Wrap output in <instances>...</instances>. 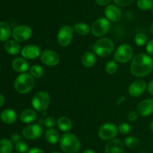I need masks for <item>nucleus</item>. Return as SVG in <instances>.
I'll use <instances>...</instances> for the list:
<instances>
[{"instance_id":"f257e3e1","label":"nucleus","mask_w":153,"mask_h":153,"mask_svg":"<svg viewBox=\"0 0 153 153\" xmlns=\"http://www.w3.org/2000/svg\"><path fill=\"white\" fill-rule=\"evenodd\" d=\"M153 60L150 56L139 53L133 58L130 70L131 74L137 77H143L149 75L152 71Z\"/></svg>"},{"instance_id":"f03ea898","label":"nucleus","mask_w":153,"mask_h":153,"mask_svg":"<svg viewBox=\"0 0 153 153\" xmlns=\"http://www.w3.org/2000/svg\"><path fill=\"white\" fill-rule=\"evenodd\" d=\"M60 146L65 153H77L80 149L81 142L76 135L66 132L61 136Z\"/></svg>"},{"instance_id":"7ed1b4c3","label":"nucleus","mask_w":153,"mask_h":153,"mask_svg":"<svg viewBox=\"0 0 153 153\" xmlns=\"http://www.w3.org/2000/svg\"><path fill=\"white\" fill-rule=\"evenodd\" d=\"M35 85L34 78L30 74L22 73L15 79L14 88L19 94H25L32 90Z\"/></svg>"},{"instance_id":"20e7f679","label":"nucleus","mask_w":153,"mask_h":153,"mask_svg":"<svg viewBox=\"0 0 153 153\" xmlns=\"http://www.w3.org/2000/svg\"><path fill=\"white\" fill-rule=\"evenodd\" d=\"M114 48V42L108 38H102L94 43V52L100 57H107L112 53Z\"/></svg>"},{"instance_id":"39448f33","label":"nucleus","mask_w":153,"mask_h":153,"mask_svg":"<svg viewBox=\"0 0 153 153\" xmlns=\"http://www.w3.org/2000/svg\"><path fill=\"white\" fill-rule=\"evenodd\" d=\"M50 104V96L46 92L40 91L36 93L31 99V105L35 110L43 112L48 108Z\"/></svg>"},{"instance_id":"423d86ee","label":"nucleus","mask_w":153,"mask_h":153,"mask_svg":"<svg viewBox=\"0 0 153 153\" xmlns=\"http://www.w3.org/2000/svg\"><path fill=\"white\" fill-rule=\"evenodd\" d=\"M111 28V22L106 17L96 20L91 26V32L96 37H102L107 34Z\"/></svg>"},{"instance_id":"0eeeda50","label":"nucleus","mask_w":153,"mask_h":153,"mask_svg":"<svg viewBox=\"0 0 153 153\" xmlns=\"http://www.w3.org/2000/svg\"><path fill=\"white\" fill-rule=\"evenodd\" d=\"M133 49L128 44H123L117 48L114 58L120 63H127L132 58Z\"/></svg>"},{"instance_id":"6e6552de","label":"nucleus","mask_w":153,"mask_h":153,"mask_svg":"<svg viewBox=\"0 0 153 153\" xmlns=\"http://www.w3.org/2000/svg\"><path fill=\"white\" fill-rule=\"evenodd\" d=\"M74 28L69 25H64L60 28L57 34V40L61 46H67L71 44L73 38Z\"/></svg>"},{"instance_id":"1a4fd4ad","label":"nucleus","mask_w":153,"mask_h":153,"mask_svg":"<svg viewBox=\"0 0 153 153\" xmlns=\"http://www.w3.org/2000/svg\"><path fill=\"white\" fill-rule=\"evenodd\" d=\"M118 134V128L113 123L107 122L102 124L99 128V136L103 140H111L114 139Z\"/></svg>"},{"instance_id":"9d476101","label":"nucleus","mask_w":153,"mask_h":153,"mask_svg":"<svg viewBox=\"0 0 153 153\" xmlns=\"http://www.w3.org/2000/svg\"><path fill=\"white\" fill-rule=\"evenodd\" d=\"M32 30L28 26L20 25L15 27L12 32V37L17 42H23L31 38Z\"/></svg>"},{"instance_id":"9b49d317","label":"nucleus","mask_w":153,"mask_h":153,"mask_svg":"<svg viewBox=\"0 0 153 153\" xmlns=\"http://www.w3.org/2000/svg\"><path fill=\"white\" fill-rule=\"evenodd\" d=\"M40 59L42 62L47 66H56L60 62V56L56 52L51 50L43 51L40 56Z\"/></svg>"},{"instance_id":"f8f14e48","label":"nucleus","mask_w":153,"mask_h":153,"mask_svg":"<svg viewBox=\"0 0 153 153\" xmlns=\"http://www.w3.org/2000/svg\"><path fill=\"white\" fill-rule=\"evenodd\" d=\"M43 134V129L39 124H32L27 125L22 130V136L27 140H34L39 139L42 136Z\"/></svg>"},{"instance_id":"ddd939ff","label":"nucleus","mask_w":153,"mask_h":153,"mask_svg":"<svg viewBox=\"0 0 153 153\" xmlns=\"http://www.w3.org/2000/svg\"><path fill=\"white\" fill-rule=\"evenodd\" d=\"M105 16L111 22H118L121 20L123 16L122 10L119 6L116 4H110L107 5L104 10Z\"/></svg>"},{"instance_id":"4468645a","label":"nucleus","mask_w":153,"mask_h":153,"mask_svg":"<svg viewBox=\"0 0 153 153\" xmlns=\"http://www.w3.org/2000/svg\"><path fill=\"white\" fill-rule=\"evenodd\" d=\"M147 88L146 82L143 80H137L131 82L128 88V92L132 97H139Z\"/></svg>"},{"instance_id":"2eb2a0df","label":"nucleus","mask_w":153,"mask_h":153,"mask_svg":"<svg viewBox=\"0 0 153 153\" xmlns=\"http://www.w3.org/2000/svg\"><path fill=\"white\" fill-rule=\"evenodd\" d=\"M137 112L141 116H149L153 113V99L146 98L140 101L137 107Z\"/></svg>"},{"instance_id":"dca6fc26","label":"nucleus","mask_w":153,"mask_h":153,"mask_svg":"<svg viewBox=\"0 0 153 153\" xmlns=\"http://www.w3.org/2000/svg\"><path fill=\"white\" fill-rule=\"evenodd\" d=\"M124 143L119 139L109 140L105 147V153H123Z\"/></svg>"},{"instance_id":"f3484780","label":"nucleus","mask_w":153,"mask_h":153,"mask_svg":"<svg viewBox=\"0 0 153 153\" xmlns=\"http://www.w3.org/2000/svg\"><path fill=\"white\" fill-rule=\"evenodd\" d=\"M21 54L24 58L34 59L40 56L41 54V50L40 46L37 45H26L21 50Z\"/></svg>"},{"instance_id":"a211bd4d","label":"nucleus","mask_w":153,"mask_h":153,"mask_svg":"<svg viewBox=\"0 0 153 153\" xmlns=\"http://www.w3.org/2000/svg\"><path fill=\"white\" fill-rule=\"evenodd\" d=\"M12 68L16 72L19 73H25L29 68L28 62L23 58L18 57L14 58L11 63Z\"/></svg>"},{"instance_id":"6ab92c4d","label":"nucleus","mask_w":153,"mask_h":153,"mask_svg":"<svg viewBox=\"0 0 153 153\" xmlns=\"http://www.w3.org/2000/svg\"><path fill=\"white\" fill-rule=\"evenodd\" d=\"M0 118L1 120L4 123L7 124H13L15 122L16 120L17 116H16V112L12 109H6L1 112V115H0Z\"/></svg>"},{"instance_id":"aec40b11","label":"nucleus","mask_w":153,"mask_h":153,"mask_svg":"<svg viewBox=\"0 0 153 153\" xmlns=\"http://www.w3.org/2000/svg\"><path fill=\"white\" fill-rule=\"evenodd\" d=\"M4 50L7 53L10 55H17L20 52L21 47L16 40H7L4 44Z\"/></svg>"},{"instance_id":"412c9836","label":"nucleus","mask_w":153,"mask_h":153,"mask_svg":"<svg viewBox=\"0 0 153 153\" xmlns=\"http://www.w3.org/2000/svg\"><path fill=\"white\" fill-rule=\"evenodd\" d=\"M37 112L31 109H26L22 111L20 114V120L23 123L29 124L33 122L37 118Z\"/></svg>"},{"instance_id":"4be33fe9","label":"nucleus","mask_w":153,"mask_h":153,"mask_svg":"<svg viewBox=\"0 0 153 153\" xmlns=\"http://www.w3.org/2000/svg\"><path fill=\"white\" fill-rule=\"evenodd\" d=\"M97 62V57L94 52L88 51L85 52L82 57V63L85 67L91 68Z\"/></svg>"},{"instance_id":"5701e85b","label":"nucleus","mask_w":153,"mask_h":153,"mask_svg":"<svg viewBox=\"0 0 153 153\" xmlns=\"http://www.w3.org/2000/svg\"><path fill=\"white\" fill-rule=\"evenodd\" d=\"M57 125L61 131L69 132L72 129L73 123L68 117L61 116L57 121Z\"/></svg>"},{"instance_id":"b1692460","label":"nucleus","mask_w":153,"mask_h":153,"mask_svg":"<svg viewBox=\"0 0 153 153\" xmlns=\"http://www.w3.org/2000/svg\"><path fill=\"white\" fill-rule=\"evenodd\" d=\"M45 137H46L47 142H49L51 144H56L61 139L59 132L53 128L48 129L46 130V133H45Z\"/></svg>"},{"instance_id":"393cba45","label":"nucleus","mask_w":153,"mask_h":153,"mask_svg":"<svg viewBox=\"0 0 153 153\" xmlns=\"http://www.w3.org/2000/svg\"><path fill=\"white\" fill-rule=\"evenodd\" d=\"M11 34L10 26L7 22L0 21V40L6 41L8 40Z\"/></svg>"},{"instance_id":"a878e982","label":"nucleus","mask_w":153,"mask_h":153,"mask_svg":"<svg viewBox=\"0 0 153 153\" xmlns=\"http://www.w3.org/2000/svg\"><path fill=\"white\" fill-rule=\"evenodd\" d=\"M73 28H74V31H76V32H77L80 35L83 36L87 35L91 32V28H90L89 26L85 22H79L75 24Z\"/></svg>"},{"instance_id":"bb28decb","label":"nucleus","mask_w":153,"mask_h":153,"mask_svg":"<svg viewBox=\"0 0 153 153\" xmlns=\"http://www.w3.org/2000/svg\"><path fill=\"white\" fill-rule=\"evenodd\" d=\"M13 142L8 139L0 140V153H11Z\"/></svg>"},{"instance_id":"cd10ccee","label":"nucleus","mask_w":153,"mask_h":153,"mask_svg":"<svg viewBox=\"0 0 153 153\" xmlns=\"http://www.w3.org/2000/svg\"><path fill=\"white\" fill-rule=\"evenodd\" d=\"M30 74L33 76L34 78H40L43 76V74H44V70L41 66L38 65V64H34V65L31 66L29 69Z\"/></svg>"},{"instance_id":"c85d7f7f","label":"nucleus","mask_w":153,"mask_h":153,"mask_svg":"<svg viewBox=\"0 0 153 153\" xmlns=\"http://www.w3.org/2000/svg\"><path fill=\"white\" fill-rule=\"evenodd\" d=\"M125 145L128 148H135L140 145V140L134 136H129L125 139Z\"/></svg>"},{"instance_id":"c756f323","label":"nucleus","mask_w":153,"mask_h":153,"mask_svg":"<svg viewBox=\"0 0 153 153\" xmlns=\"http://www.w3.org/2000/svg\"><path fill=\"white\" fill-rule=\"evenodd\" d=\"M137 5L142 10H150L153 7V0H137Z\"/></svg>"},{"instance_id":"7c9ffc66","label":"nucleus","mask_w":153,"mask_h":153,"mask_svg":"<svg viewBox=\"0 0 153 153\" xmlns=\"http://www.w3.org/2000/svg\"><path fill=\"white\" fill-rule=\"evenodd\" d=\"M105 69V71L107 72L108 74H114L116 73L118 70L117 63L116 61H113V60L109 61L108 62L106 63Z\"/></svg>"},{"instance_id":"2f4dec72","label":"nucleus","mask_w":153,"mask_h":153,"mask_svg":"<svg viewBox=\"0 0 153 153\" xmlns=\"http://www.w3.org/2000/svg\"><path fill=\"white\" fill-rule=\"evenodd\" d=\"M15 149L18 153H25L28 151V146L24 141H19L15 144Z\"/></svg>"},{"instance_id":"473e14b6","label":"nucleus","mask_w":153,"mask_h":153,"mask_svg":"<svg viewBox=\"0 0 153 153\" xmlns=\"http://www.w3.org/2000/svg\"><path fill=\"white\" fill-rule=\"evenodd\" d=\"M134 42L138 46H143L147 42V37L143 33H137L134 36Z\"/></svg>"},{"instance_id":"72a5a7b5","label":"nucleus","mask_w":153,"mask_h":153,"mask_svg":"<svg viewBox=\"0 0 153 153\" xmlns=\"http://www.w3.org/2000/svg\"><path fill=\"white\" fill-rule=\"evenodd\" d=\"M131 130V127L128 123H121L118 127V131L122 134H128Z\"/></svg>"},{"instance_id":"f704fd0d","label":"nucleus","mask_w":153,"mask_h":153,"mask_svg":"<svg viewBox=\"0 0 153 153\" xmlns=\"http://www.w3.org/2000/svg\"><path fill=\"white\" fill-rule=\"evenodd\" d=\"M134 0H114L115 4L119 7H127L130 5Z\"/></svg>"},{"instance_id":"c9c22d12","label":"nucleus","mask_w":153,"mask_h":153,"mask_svg":"<svg viewBox=\"0 0 153 153\" xmlns=\"http://www.w3.org/2000/svg\"><path fill=\"white\" fill-rule=\"evenodd\" d=\"M55 123H56V122H55V119L54 117L48 116L45 118L44 124L45 125H46V127L52 128H53L54 126H55Z\"/></svg>"},{"instance_id":"e433bc0d","label":"nucleus","mask_w":153,"mask_h":153,"mask_svg":"<svg viewBox=\"0 0 153 153\" xmlns=\"http://www.w3.org/2000/svg\"><path fill=\"white\" fill-rule=\"evenodd\" d=\"M138 115L137 111H131L128 114V119L130 122H134L138 118Z\"/></svg>"},{"instance_id":"4c0bfd02","label":"nucleus","mask_w":153,"mask_h":153,"mask_svg":"<svg viewBox=\"0 0 153 153\" xmlns=\"http://www.w3.org/2000/svg\"><path fill=\"white\" fill-rule=\"evenodd\" d=\"M146 52L149 56H153V39L148 41L146 44Z\"/></svg>"},{"instance_id":"58836bf2","label":"nucleus","mask_w":153,"mask_h":153,"mask_svg":"<svg viewBox=\"0 0 153 153\" xmlns=\"http://www.w3.org/2000/svg\"><path fill=\"white\" fill-rule=\"evenodd\" d=\"M96 3L100 6H107L110 4L111 0H95Z\"/></svg>"},{"instance_id":"ea45409f","label":"nucleus","mask_w":153,"mask_h":153,"mask_svg":"<svg viewBox=\"0 0 153 153\" xmlns=\"http://www.w3.org/2000/svg\"><path fill=\"white\" fill-rule=\"evenodd\" d=\"M27 153H44V152L37 147H34V148H30Z\"/></svg>"},{"instance_id":"a19ab883","label":"nucleus","mask_w":153,"mask_h":153,"mask_svg":"<svg viewBox=\"0 0 153 153\" xmlns=\"http://www.w3.org/2000/svg\"><path fill=\"white\" fill-rule=\"evenodd\" d=\"M11 140H12V142H19V141H20V140H21V136H19V134H13V135H12V136H11Z\"/></svg>"},{"instance_id":"79ce46f5","label":"nucleus","mask_w":153,"mask_h":153,"mask_svg":"<svg viewBox=\"0 0 153 153\" xmlns=\"http://www.w3.org/2000/svg\"><path fill=\"white\" fill-rule=\"evenodd\" d=\"M147 90L148 92H149V94L153 95V80H152L149 82V84H148Z\"/></svg>"},{"instance_id":"37998d69","label":"nucleus","mask_w":153,"mask_h":153,"mask_svg":"<svg viewBox=\"0 0 153 153\" xmlns=\"http://www.w3.org/2000/svg\"><path fill=\"white\" fill-rule=\"evenodd\" d=\"M4 97L1 94H0V107L4 104Z\"/></svg>"},{"instance_id":"c03bdc74","label":"nucleus","mask_w":153,"mask_h":153,"mask_svg":"<svg viewBox=\"0 0 153 153\" xmlns=\"http://www.w3.org/2000/svg\"><path fill=\"white\" fill-rule=\"evenodd\" d=\"M82 153H96V152L92 149H86Z\"/></svg>"},{"instance_id":"a18cd8bd","label":"nucleus","mask_w":153,"mask_h":153,"mask_svg":"<svg viewBox=\"0 0 153 153\" xmlns=\"http://www.w3.org/2000/svg\"><path fill=\"white\" fill-rule=\"evenodd\" d=\"M149 128H150V130L153 131V121L151 122L150 124H149Z\"/></svg>"},{"instance_id":"49530a36","label":"nucleus","mask_w":153,"mask_h":153,"mask_svg":"<svg viewBox=\"0 0 153 153\" xmlns=\"http://www.w3.org/2000/svg\"><path fill=\"white\" fill-rule=\"evenodd\" d=\"M150 32H151V33L153 34V22H152V24H151V26H150Z\"/></svg>"},{"instance_id":"de8ad7c7","label":"nucleus","mask_w":153,"mask_h":153,"mask_svg":"<svg viewBox=\"0 0 153 153\" xmlns=\"http://www.w3.org/2000/svg\"><path fill=\"white\" fill-rule=\"evenodd\" d=\"M51 153H60V152H52Z\"/></svg>"},{"instance_id":"09e8293b","label":"nucleus","mask_w":153,"mask_h":153,"mask_svg":"<svg viewBox=\"0 0 153 153\" xmlns=\"http://www.w3.org/2000/svg\"><path fill=\"white\" fill-rule=\"evenodd\" d=\"M151 10H152V14H153V7H152V8L151 9Z\"/></svg>"},{"instance_id":"8fccbe9b","label":"nucleus","mask_w":153,"mask_h":153,"mask_svg":"<svg viewBox=\"0 0 153 153\" xmlns=\"http://www.w3.org/2000/svg\"><path fill=\"white\" fill-rule=\"evenodd\" d=\"M140 153H146V152H140Z\"/></svg>"},{"instance_id":"3c124183","label":"nucleus","mask_w":153,"mask_h":153,"mask_svg":"<svg viewBox=\"0 0 153 153\" xmlns=\"http://www.w3.org/2000/svg\"><path fill=\"white\" fill-rule=\"evenodd\" d=\"M152 60H153V58H152Z\"/></svg>"}]
</instances>
